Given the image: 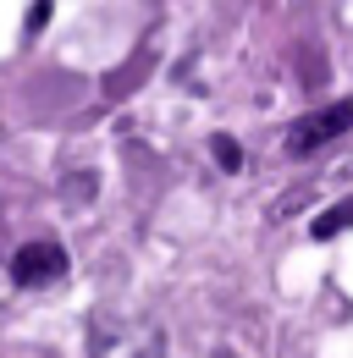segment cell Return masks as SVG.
Returning a JSON list of instances; mask_svg holds the SVG:
<instances>
[{
	"label": "cell",
	"mask_w": 353,
	"mask_h": 358,
	"mask_svg": "<svg viewBox=\"0 0 353 358\" xmlns=\"http://www.w3.org/2000/svg\"><path fill=\"white\" fill-rule=\"evenodd\" d=\"M94 358H166V336L155 320H94L88 331Z\"/></svg>",
	"instance_id": "6da1fadb"
},
{
	"label": "cell",
	"mask_w": 353,
	"mask_h": 358,
	"mask_svg": "<svg viewBox=\"0 0 353 358\" xmlns=\"http://www.w3.org/2000/svg\"><path fill=\"white\" fill-rule=\"evenodd\" d=\"M353 133V99H337V105H326V110H309L298 116L293 127H287V155H314V149H326L331 138Z\"/></svg>",
	"instance_id": "7a4b0ae2"
},
{
	"label": "cell",
	"mask_w": 353,
	"mask_h": 358,
	"mask_svg": "<svg viewBox=\"0 0 353 358\" xmlns=\"http://www.w3.org/2000/svg\"><path fill=\"white\" fill-rule=\"evenodd\" d=\"M67 275V248L55 237H34L11 254V281L17 287H44V281H61Z\"/></svg>",
	"instance_id": "3957f363"
},
{
	"label": "cell",
	"mask_w": 353,
	"mask_h": 358,
	"mask_svg": "<svg viewBox=\"0 0 353 358\" xmlns=\"http://www.w3.org/2000/svg\"><path fill=\"white\" fill-rule=\"evenodd\" d=\"M348 226H353V199H348V204H337V210H326V215H314L309 231L326 243V237H337V231H348Z\"/></svg>",
	"instance_id": "277c9868"
},
{
	"label": "cell",
	"mask_w": 353,
	"mask_h": 358,
	"mask_svg": "<svg viewBox=\"0 0 353 358\" xmlns=\"http://www.w3.org/2000/svg\"><path fill=\"white\" fill-rule=\"evenodd\" d=\"M210 155H216L221 171H243V149H237V138L216 133V138H210Z\"/></svg>",
	"instance_id": "5b68a950"
},
{
	"label": "cell",
	"mask_w": 353,
	"mask_h": 358,
	"mask_svg": "<svg viewBox=\"0 0 353 358\" xmlns=\"http://www.w3.org/2000/svg\"><path fill=\"white\" fill-rule=\"evenodd\" d=\"M50 11H55V0H34V6H28V22H22V34H28V39L50 22Z\"/></svg>",
	"instance_id": "8992f818"
},
{
	"label": "cell",
	"mask_w": 353,
	"mask_h": 358,
	"mask_svg": "<svg viewBox=\"0 0 353 358\" xmlns=\"http://www.w3.org/2000/svg\"><path fill=\"white\" fill-rule=\"evenodd\" d=\"M216 358H232V353H216Z\"/></svg>",
	"instance_id": "52a82bcc"
}]
</instances>
